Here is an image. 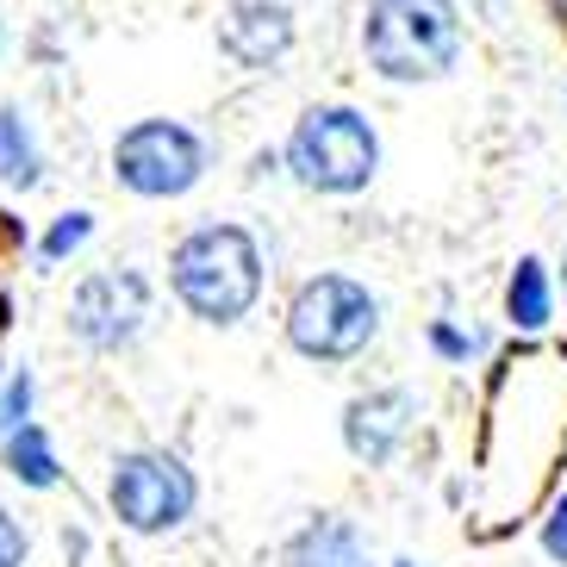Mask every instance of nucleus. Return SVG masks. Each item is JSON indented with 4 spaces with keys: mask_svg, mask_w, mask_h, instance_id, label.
Returning <instances> with one entry per match:
<instances>
[{
    "mask_svg": "<svg viewBox=\"0 0 567 567\" xmlns=\"http://www.w3.org/2000/svg\"><path fill=\"white\" fill-rule=\"evenodd\" d=\"M32 405H38L32 368H25V362L7 368V381H0V436H13L19 424H32Z\"/></svg>",
    "mask_w": 567,
    "mask_h": 567,
    "instance_id": "obj_15",
    "label": "nucleus"
},
{
    "mask_svg": "<svg viewBox=\"0 0 567 567\" xmlns=\"http://www.w3.org/2000/svg\"><path fill=\"white\" fill-rule=\"evenodd\" d=\"M467 51V19L455 0H368L362 63L393 87L450 82Z\"/></svg>",
    "mask_w": 567,
    "mask_h": 567,
    "instance_id": "obj_2",
    "label": "nucleus"
},
{
    "mask_svg": "<svg viewBox=\"0 0 567 567\" xmlns=\"http://www.w3.org/2000/svg\"><path fill=\"white\" fill-rule=\"evenodd\" d=\"M151 312H156V287L144 268H87L75 293L63 306V331L82 343L87 355H118L132 350L137 337L151 331Z\"/></svg>",
    "mask_w": 567,
    "mask_h": 567,
    "instance_id": "obj_7",
    "label": "nucleus"
},
{
    "mask_svg": "<svg viewBox=\"0 0 567 567\" xmlns=\"http://www.w3.org/2000/svg\"><path fill=\"white\" fill-rule=\"evenodd\" d=\"M0 182L13 194H32L44 182V144H38L32 118L19 106H0Z\"/></svg>",
    "mask_w": 567,
    "mask_h": 567,
    "instance_id": "obj_13",
    "label": "nucleus"
},
{
    "mask_svg": "<svg viewBox=\"0 0 567 567\" xmlns=\"http://www.w3.org/2000/svg\"><path fill=\"white\" fill-rule=\"evenodd\" d=\"M218 51L231 56L237 69H250V75H268V69H281L293 56V7L287 0H225L218 7Z\"/></svg>",
    "mask_w": 567,
    "mask_h": 567,
    "instance_id": "obj_8",
    "label": "nucleus"
},
{
    "mask_svg": "<svg viewBox=\"0 0 567 567\" xmlns=\"http://www.w3.org/2000/svg\"><path fill=\"white\" fill-rule=\"evenodd\" d=\"M25 561H32V536H25V524L0 505V567H25Z\"/></svg>",
    "mask_w": 567,
    "mask_h": 567,
    "instance_id": "obj_17",
    "label": "nucleus"
},
{
    "mask_svg": "<svg viewBox=\"0 0 567 567\" xmlns=\"http://www.w3.org/2000/svg\"><path fill=\"white\" fill-rule=\"evenodd\" d=\"M505 318H512V331H543L555 318V281L543 256H517L512 281H505Z\"/></svg>",
    "mask_w": 567,
    "mask_h": 567,
    "instance_id": "obj_12",
    "label": "nucleus"
},
{
    "mask_svg": "<svg viewBox=\"0 0 567 567\" xmlns=\"http://www.w3.org/2000/svg\"><path fill=\"white\" fill-rule=\"evenodd\" d=\"M417 431V393L412 386H368L343 405V450L362 467H386Z\"/></svg>",
    "mask_w": 567,
    "mask_h": 567,
    "instance_id": "obj_9",
    "label": "nucleus"
},
{
    "mask_svg": "<svg viewBox=\"0 0 567 567\" xmlns=\"http://www.w3.org/2000/svg\"><path fill=\"white\" fill-rule=\"evenodd\" d=\"M381 293L368 281H355V275H337V268H324V275H306L300 287H293V300H287V350L306 355V362L318 368H337V362H355V355L374 350V337H381Z\"/></svg>",
    "mask_w": 567,
    "mask_h": 567,
    "instance_id": "obj_3",
    "label": "nucleus"
},
{
    "mask_svg": "<svg viewBox=\"0 0 567 567\" xmlns=\"http://www.w3.org/2000/svg\"><path fill=\"white\" fill-rule=\"evenodd\" d=\"M543 555H549L555 567H567V493L549 505V517H543Z\"/></svg>",
    "mask_w": 567,
    "mask_h": 567,
    "instance_id": "obj_18",
    "label": "nucleus"
},
{
    "mask_svg": "<svg viewBox=\"0 0 567 567\" xmlns=\"http://www.w3.org/2000/svg\"><path fill=\"white\" fill-rule=\"evenodd\" d=\"M106 505H113L118 530L168 536L194 517L200 481H194V467L182 455H168V450H125V455H113V474H106Z\"/></svg>",
    "mask_w": 567,
    "mask_h": 567,
    "instance_id": "obj_6",
    "label": "nucleus"
},
{
    "mask_svg": "<svg viewBox=\"0 0 567 567\" xmlns=\"http://www.w3.org/2000/svg\"><path fill=\"white\" fill-rule=\"evenodd\" d=\"M0 462H7V474H13L19 486H32V493H51L56 481H63V462H56L51 450V431L44 424H19L13 436H0Z\"/></svg>",
    "mask_w": 567,
    "mask_h": 567,
    "instance_id": "obj_11",
    "label": "nucleus"
},
{
    "mask_svg": "<svg viewBox=\"0 0 567 567\" xmlns=\"http://www.w3.org/2000/svg\"><path fill=\"white\" fill-rule=\"evenodd\" d=\"M213 151L182 118H137L113 137V182L137 200H182L206 182Z\"/></svg>",
    "mask_w": 567,
    "mask_h": 567,
    "instance_id": "obj_5",
    "label": "nucleus"
},
{
    "mask_svg": "<svg viewBox=\"0 0 567 567\" xmlns=\"http://www.w3.org/2000/svg\"><path fill=\"white\" fill-rule=\"evenodd\" d=\"M87 237H94V213L87 206H75V213L51 218V231L38 237V268H63L69 256L87 250Z\"/></svg>",
    "mask_w": 567,
    "mask_h": 567,
    "instance_id": "obj_14",
    "label": "nucleus"
},
{
    "mask_svg": "<svg viewBox=\"0 0 567 567\" xmlns=\"http://www.w3.org/2000/svg\"><path fill=\"white\" fill-rule=\"evenodd\" d=\"M281 168L306 194H324V200H350L362 194L374 175H381V132L368 125V113L343 101H324V106H306L287 132V151Z\"/></svg>",
    "mask_w": 567,
    "mask_h": 567,
    "instance_id": "obj_4",
    "label": "nucleus"
},
{
    "mask_svg": "<svg viewBox=\"0 0 567 567\" xmlns=\"http://www.w3.org/2000/svg\"><path fill=\"white\" fill-rule=\"evenodd\" d=\"M431 350L443 355V362H474V355L486 350V337L481 331H462V324H450V318H431Z\"/></svg>",
    "mask_w": 567,
    "mask_h": 567,
    "instance_id": "obj_16",
    "label": "nucleus"
},
{
    "mask_svg": "<svg viewBox=\"0 0 567 567\" xmlns=\"http://www.w3.org/2000/svg\"><path fill=\"white\" fill-rule=\"evenodd\" d=\"M386 567H417V561H386Z\"/></svg>",
    "mask_w": 567,
    "mask_h": 567,
    "instance_id": "obj_20",
    "label": "nucleus"
},
{
    "mask_svg": "<svg viewBox=\"0 0 567 567\" xmlns=\"http://www.w3.org/2000/svg\"><path fill=\"white\" fill-rule=\"evenodd\" d=\"M268 281L262 244H256L250 225H231V218H213V225H194V231L168 250V293L182 300L187 318H200L213 331H231L256 312Z\"/></svg>",
    "mask_w": 567,
    "mask_h": 567,
    "instance_id": "obj_1",
    "label": "nucleus"
},
{
    "mask_svg": "<svg viewBox=\"0 0 567 567\" xmlns=\"http://www.w3.org/2000/svg\"><path fill=\"white\" fill-rule=\"evenodd\" d=\"M555 281H561V293H567V250H561V268H555Z\"/></svg>",
    "mask_w": 567,
    "mask_h": 567,
    "instance_id": "obj_19",
    "label": "nucleus"
},
{
    "mask_svg": "<svg viewBox=\"0 0 567 567\" xmlns=\"http://www.w3.org/2000/svg\"><path fill=\"white\" fill-rule=\"evenodd\" d=\"M281 567H374V549L355 517L312 512L300 530L281 543Z\"/></svg>",
    "mask_w": 567,
    "mask_h": 567,
    "instance_id": "obj_10",
    "label": "nucleus"
}]
</instances>
